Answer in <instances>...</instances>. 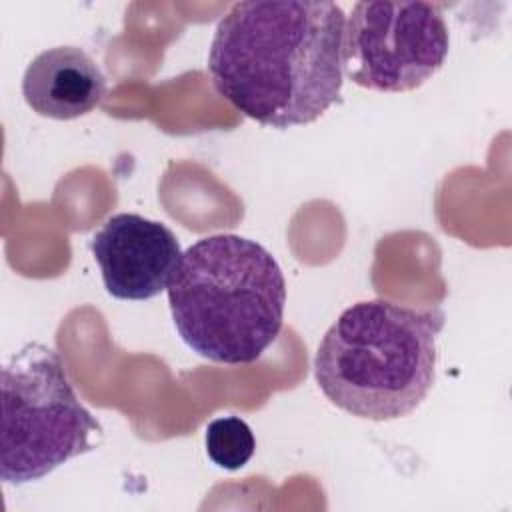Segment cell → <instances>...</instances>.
I'll return each instance as SVG.
<instances>
[{"label": "cell", "mask_w": 512, "mask_h": 512, "mask_svg": "<svg viewBox=\"0 0 512 512\" xmlns=\"http://www.w3.org/2000/svg\"><path fill=\"white\" fill-rule=\"evenodd\" d=\"M106 94L100 66L78 46H54L26 68L22 96L40 116L74 120L92 112Z\"/></svg>", "instance_id": "obj_7"}, {"label": "cell", "mask_w": 512, "mask_h": 512, "mask_svg": "<svg viewBox=\"0 0 512 512\" xmlns=\"http://www.w3.org/2000/svg\"><path fill=\"white\" fill-rule=\"evenodd\" d=\"M102 426L76 396L56 350L32 342L2 368L0 476L6 484L44 478L90 452Z\"/></svg>", "instance_id": "obj_4"}, {"label": "cell", "mask_w": 512, "mask_h": 512, "mask_svg": "<svg viewBox=\"0 0 512 512\" xmlns=\"http://www.w3.org/2000/svg\"><path fill=\"white\" fill-rule=\"evenodd\" d=\"M344 24L336 2H236L212 36V84L262 126L310 124L340 100Z\"/></svg>", "instance_id": "obj_1"}, {"label": "cell", "mask_w": 512, "mask_h": 512, "mask_svg": "<svg viewBox=\"0 0 512 512\" xmlns=\"http://www.w3.org/2000/svg\"><path fill=\"white\" fill-rule=\"evenodd\" d=\"M442 326L440 310H416L382 298L356 302L318 344V388L334 406L364 420L408 416L434 384Z\"/></svg>", "instance_id": "obj_3"}, {"label": "cell", "mask_w": 512, "mask_h": 512, "mask_svg": "<svg viewBox=\"0 0 512 512\" xmlns=\"http://www.w3.org/2000/svg\"><path fill=\"white\" fill-rule=\"evenodd\" d=\"M204 442L208 458L224 470L244 468L256 450L252 428L240 416L214 418L206 426Z\"/></svg>", "instance_id": "obj_8"}, {"label": "cell", "mask_w": 512, "mask_h": 512, "mask_svg": "<svg viewBox=\"0 0 512 512\" xmlns=\"http://www.w3.org/2000/svg\"><path fill=\"white\" fill-rule=\"evenodd\" d=\"M104 286L118 300H150L168 288L182 250L162 222L140 214L110 216L90 242Z\"/></svg>", "instance_id": "obj_6"}, {"label": "cell", "mask_w": 512, "mask_h": 512, "mask_svg": "<svg viewBox=\"0 0 512 512\" xmlns=\"http://www.w3.org/2000/svg\"><path fill=\"white\" fill-rule=\"evenodd\" d=\"M450 34L432 2H358L342 40V72L374 92H410L444 64Z\"/></svg>", "instance_id": "obj_5"}, {"label": "cell", "mask_w": 512, "mask_h": 512, "mask_svg": "<svg viewBox=\"0 0 512 512\" xmlns=\"http://www.w3.org/2000/svg\"><path fill=\"white\" fill-rule=\"evenodd\" d=\"M180 338L216 364H252L284 324L286 280L256 240L214 234L188 246L168 284Z\"/></svg>", "instance_id": "obj_2"}]
</instances>
